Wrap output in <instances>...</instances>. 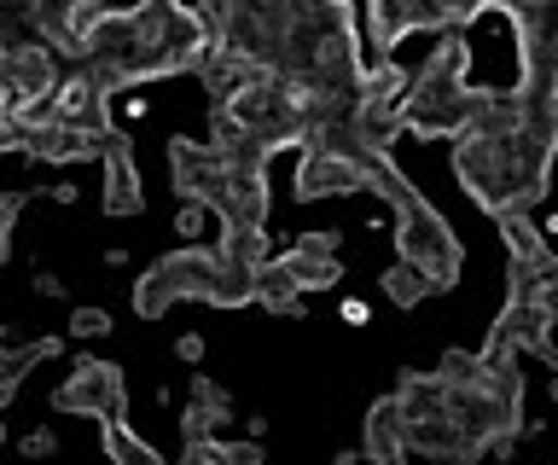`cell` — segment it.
<instances>
[{
  "label": "cell",
  "mask_w": 558,
  "mask_h": 465,
  "mask_svg": "<svg viewBox=\"0 0 558 465\" xmlns=\"http://www.w3.org/2000/svg\"><path fill=\"white\" fill-rule=\"evenodd\" d=\"M366 186H378L384 198H390L396 210V245H401V262H413L425 280L442 291L453 285V273H460V238H453V228L442 216L430 210L425 198L408 186V175L390 163V151H378L373 169H366Z\"/></svg>",
  "instance_id": "1"
},
{
  "label": "cell",
  "mask_w": 558,
  "mask_h": 465,
  "mask_svg": "<svg viewBox=\"0 0 558 465\" xmlns=\"http://www.w3.org/2000/svg\"><path fill=\"white\" fill-rule=\"evenodd\" d=\"M52 407L87 413V419H122V372L111 360L82 355L76 367H70V378L59 384V395H52Z\"/></svg>",
  "instance_id": "2"
},
{
  "label": "cell",
  "mask_w": 558,
  "mask_h": 465,
  "mask_svg": "<svg viewBox=\"0 0 558 465\" xmlns=\"http://www.w3.org/2000/svg\"><path fill=\"white\" fill-rule=\"evenodd\" d=\"M366 169L361 158H343L331 146L303 140V163H296V193L303 198H338V193H366Z\"/></svg>",
  "instance_id": "3"
},
{
  "label": "cell",
  "mask_w": 558,
  "mask_h": 465,
  "mask_svg": "<svg viewBox=\"0 0 558 465\" xmlns=\"http://www.w3.org/2000/svg\"><path fill=\"white\" fill-rule=\"evenodd\" d=\"M331 250H338V233H296L274 262L296 280V291H331L343 280V268H338V256H331Z\"/></svg>",
  "instance_id": "4"
},
{
  "label": "cell",
  "mask_w": 558,
  "mask_h": 465,
  "mask_svg": "<svg viewBox=\"0 0 558 465\" xmlns=\"http://www.w3.org/2000/svg\"><path fill=\"white\" fill-rule=\"evenodd\" d=\"M436 24H448L442 0H373L378 47H396L401 36H413V29H436Z\"/></svg>",
  "instance_id": "5"
},
{
  "label": "cell",
  "mask_w": 558,
  "mask_h": 465,
  "mask_svg": "<svg viewBox=\"0 0 558 465\" xmlns=\"http://www.w3.org/2000/svg\"><path fill=\"white\" fill-rule=\"evenodd\" d=\"M366 460L373 465H408V430H401V407L396 395H384L366 413Z\"/></svg>",
  "instance_id": "6"
},
{
  "label": "cell",
  "mask_w": 558,
  "mask_h": 465,
  "mask_svg": "<svg viewBox=\"0 0 558 465\" xmlns=\"http://www.w3.org/2000/svg\"><path fill=\"white\" fill-rule=\"evenodd\" d=\"M256 303L268 308V315H296V308H303V291H296V280L274 262V256L256 268Z\"/></svg>",
  "instance_id": "7"
},
{
  "label": "cell",
  "mask_w": 558,
  "mask_h": 465,
  "mask_svg": "<svg viewBox=\"0 0 558 465\" xmlns=\"http://www.w3.org/2000/svg\"><path fill=\"white\" fill-rule=\"evenodd\" d=\"M99 437H105V454H111L117 465H163V454H157L151 442H140V437H134V430L122 425V419H105Z\"/></svg>",
  "instance_id": "8"
},
{
  "label": "cell",
  "mask_w": 558,
  "mask_h": 465,
  "mask_svg": "<svg viewBox=\"0 0 558 465\" xmlns=\"http://www.w3.org/2000/svg\"><path fill=\"white\" fill-rule=\"evenodd\" d=\"M500 233H506V245H512V262H530V268H541L547 262V238H541L535 228H530V216L523 210H512V216H500Z\"/></svg>",
  "instance_id": "9"
},
{
  "label": "cell",
  "mask_w": 558,
  "mask_h": 465,
  "mask_svg": "<svg viewBox=\"0 0 558 465\" xmlns=\"http://www.w3.org/2000/svg\"><path fill=\"white\" fill-rule=\"evenodd\" d=\"M105 186H111V193H105V210H111V216H129L134 204H140L134 175H129V158H122V151H111V163H105Z\"/></svg>",
  "instance_id": "10"
},
{
  "label": "cell",
  "mask_w": 558,
  "mask_h": 465,
  "mask_svg": "<svg viewBox=\"0 0 558 465\" xmlns=\"http://www.w3.org/2000/svg\"><path fill=\"white\" fill-rule=\"evenodd\" d=\"M430 280H425V273H418L413 262H401V268H390V273H384V297H390L396 308H413L418 297H430Z\"/></svg>",
  "instance_id": "11"
},
{
  "label": "cell",
  "mask_w": 558,
  "mask_h": 465,
  "mask_svg": "<svg viewBox=\"0 0 558 465\" xmlns=\"http://www.w3.org/2000/svg\"><path fill=\"white\" fill-rule=\"evenodd\" d=\"M216 221H221V216L209 210L204 198H186L181 210H174V233H181L186 245H204V238H209V228H216Z\"/></svg>",
  "instance_id": "12"
},
{
  "label": "cell",
  "mask_w": 558,
  "mask_h": 465,
  "mask_svg": "<svg viewBox=\"0 0 558 465\" xmlns=\"http://www.w3.org/2000/svg\"><path fill=\"white\" fill-rule=\"evenodd\" d=\"M70 338H111V315L105 308H76L70 315Z\"/></svg>",
  "instance_id": "13"
},
{
  "label": "cell",
  "mask_w": 558,
  "mask_h": 465,
  "mask_svg": "<svg viewBox=\"0 0 558 465\" xmlns=\"http://www.w3.org/2000/svg\"><path fill=\"white\" fill-rule=\"evenodd\" d=\"M535 303H541V308H547V315L558 320V262H553V256L535 268Z\"/></svg>",
  "instance_id": "14"
},
{
  "label": "cell",
  "mask_w": 558,
  "mask_h": 465,
  "mask_svg": "<svg viewBox=\"0 0 558 465\" xmlns=\"http://www.w3.org/2000/svg\"><path fill=\"white\" fill-rule=\"evenodd\" d=\"M52 448H59V437H52V430H29V437L17 442V454H24V460H41V454H52Z\"/></svg>",
  "instance_id": "15"
},
{
  "label": "cell",
  "mask_w": 558,
  "mask_h": 465,
  "mask_svg": "<svg viewBox=\"0 0 558 465\" xmlns=\"http://www.w3.org/2000/svg\"><path fill=\"white\" fill-rule=\"evenodd\" d=\"M174 360L198 367V360H204V338H198V332H181V338H174Z\"/></svg>",
  "instance_id": "16"
},
{
  "label": "cell",
  "mask_w": 558,
  "mask_h": 465,
  "mask_svg": "<svg viewBox=\"0 0 558 465\" xmlns=\"http://www.w3.org/2000/svg\"><path fill=\"white\" fill-rule=\"evenodd\" d=\"M64 280H59V273H52V268H35V297H64Z\"/></svg>",
  "instance_id": "17"
},
{
  "label": "cell",
  "mask_w": 558,
  "mask_h": 465,
  "mask_svg": "<svg viewBox=\"0 0 558 465\" xmlns=\"http://www.w3.org/2000/svg\"><path fill=\"white\" fill-rule=\"evenodd\" d=\"M12 47L17 41H0V94H12Z\"/></svg>",
  "instance_id": "18"
},
{
  "label": "cell",
  "mask_w": 558,
  "mask_h": 465,
  "mask_svg": "<svg viewBox=\"0 0 558 465\" xmlns=\"http://www.w3.org/2000/svg\"><path fill=\"white\" fill-rule=\"evenodd\" d=\"M343 320H349V326H361V320H366V303L349 297V303H343Z\"/></svg>",
  "instance_id": "19"
},
{
  "label": "cell",
  "mask_w": 558,
  "mask_h": 465,
  "mask_svg": "<svg viewBox=\"0 0 558 465\" xmlns=\"http://www.w3.org/2000/svg\"><path fill=\"white\" fill-rule=\"evenodd\" d=\"M331 465H361V460H355V454H338V460H331Z\"/></svg>",
  "instance_id": "20"
},
{
  "label": "cell",
  "mask_w": 558,
  "mask_h": 465,
  "mask_svg": "<svg viewBox=\"0 0 558 465\" xmlns=\"http://www.w3.org/2000/svg\"><path fill=\"white\" fill-rule=\"evenodd\" d=\"M553 407H558V372H553Z\"/></svg>",
  "instance_id": "21"
}]
</instances>
